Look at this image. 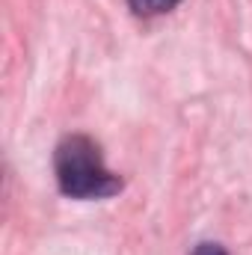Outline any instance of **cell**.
Returning <instances> with one entry per match:
<instances>
[{"mask_svg":"<svg viewBox=\"0 0 252 255\" xmlns=\"http://www.w3.org/2000/svg\"><path fill=\"white\" fill-rule=\"evenodd\" d=\"M54 172L60 193L68 199H110L125 187V181L104 166L101 145L86 133H68L54 151Z\"/></svg>","mask_w":252,"mask_h":255,"instance_id":"6da1fadb","label":"cell"},{"mask_svg":"<svg viewBox=\"0 0 252 255\" xmlns=\"http://www.w3.org/2000/svg\"><path fill=\"white\" fill-rule=\"evenodd\" d=\"M178 3H181V0H127V6H130L136 15H145V18H151V15H163V12H172Z\"/></svg>","mask_w":252,"mask_h":255,"instance_id":"7a4b0ae2","label":"cell"},{"mask_svg":"<svg viewBox=\"0 0 252 255\" xmlns=\"http://www.w3.org/2000/svg\"><path fill=\"white\" fill-rule=\"evenodd\" d=\"M193 255H229L220 244H211V241H205V244H199L196 250H193Z\"/></svg>","mask_w":252,"mask_h":255,"instance_id":"3957f363","label":"cell"}]
</instances>
